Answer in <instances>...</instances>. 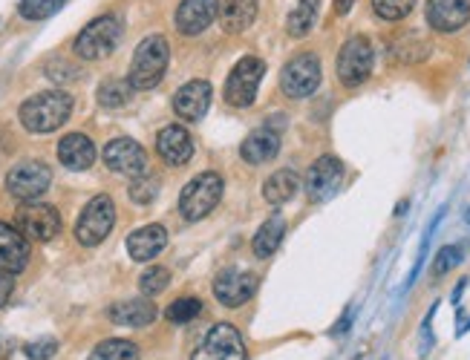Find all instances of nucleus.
<instances>
[{
    "label": "nucleus",
    "mask_w": 470,
    "mask_h": 360,
    "mask_svg": "<svg viewBox=\"0 0 470 360\" xmlns=\"http://www.w3.org/2000/svg\"><path fill=\"white\" fill-rule=\"evenodd\" d=\"M21 124L30 133H52L73 116V95L64 90H47L26 99L18 110Z\"/></svg>",
    "instance_id": "obj_1"
},
{
    "label": "nucleus",
    "mask_w": 470,
    "mask_h": 360,
    "mask_svg": "<svg viewBox=\"0 0 470 360\" xmlns=\"http://www.w3.org/2000/svg\"><path fill=\"white\" fill-rule=\"evenodd\" d=\"M168 61H171V47L162 35H150L145 38L133 52L130 61V87L133 90H154L159 81L168 73Z\"/></svg>",
    "instance_id": "obj_2"
},
{
    "label": "nucleus",
    "mask_w": 470,
    "mask_h": 360,
    "mask_svg": "<svg viewBox=\"0 0 470 360\" xmlns=\"http://www.w3.org/2000/svg\"><path fill=\"white\" fill-rule=\"evenodd\" d=\"M223 190H226L223 176L214 171L193 176L182 188V193H179V214H182L188 223H200V219L214 214V207L223 199Z\"/></svg>",
    "instance_id": "obj_3"
},
{
    "label": "nucleus",
    "mask_w": 470,
    "mask_h": 360,
    "mask_svg": "<svg viewBox=\"0 0 470 360\" xmlns=\"http://www.w3.org/2000/svg\"><path fill=\"white\" fill-rule=\"evenodd\" d=\"M121 35H124V23L116 15H102L90 21L84 30L78 32L73 49L78 58L84 61H102L116 52V47L121 44Z\"/></svg>",
    "instance_id": "obj_4"
},
{
    "label": "nucleus",
    "mask_w": 470,
    "mask_h": 360,
    "mask_svg": "<svg viewBox=\"0 0 470 360\" xmlns=\"http://www.w3.org/2000/svg\"><path fill=\"white\" fill-rule=\"evenodd\" d=\"M372 64H376V49L367 35H352L347 44L338 52V78L343 87H361L364 81L372 75Z\"/></svg>",
    "instance_id": "obj_5"
},
{
    "label": "nucleus",
    "mask_w": 470,
    "mask_h": 360,
    "mask_svg": "<svg viewBox=\"0 0 470 360\" xmlns=\"http://www.w3.org/2000/svg\"><path fill=\"white\" fill-rule=\"evenodd\" d=\"M113 225H116V205L107 193H102V197H93L84 205V211H81L75 223V240L87 248H95L110 237Z\"/></svg>",
    "instance_id": "obj_6"
},
{
    "label": "nucleus",
    "mask_w": 470,
    "mask_h": 360,
    "mask_svg": "<svg viewBox=\"0 0 470 360\" xmlns=\"http://www.w3.org/2000/svg\"><path fill=\"white\" fill-rule=\"evenodd\" d=\"M321 78H324L321 58L315 52H300L280 69V90L288 99H309L321 87Z\"/></svg>",
    "instance_id": "obj_7"
},
{
    "label": "nucleus",
    "mask_w": 470,
    "mask_h": 360,
    "mask_svg": "<svg viewBox=\"0 0 470 360\" xmlns=\"http://www.w3.org/2000/svg\"><path fill=\"white\" fill-rule=\"evenodd\" d=\"M262 75H266V64H262L260 58H254V55L240 58L237 64H234L231 75L226 81V90H223L226 101L237 110L252 107L257 99V87H260Z\"/></svg>",
    "instance_id": "obj_8"
},
{
    "label": "nucleus",
    "mask_w": 470,
    "mask_h": 360,
    "mask_svg": "<svg viewBox=\"0 0 470 360\" xmlns=\"http://www.w3.org/2000/svg\"><path fill=\"white\" fill-rule=\"evenodd\" d=\"M52 185V171L49 164L38 159L18 162L15 168L6 173V190L21 202H35L40 199Z\"/></svg>",
    "instance_id": "obj_9"
},
{
    "label": "nucleus",
    "mask_w": 470,
    "mask_h": 360,
    "mask_svg": "<svg viewBox=\"0 0 470 360\" xmlns=\"http://www.w3.org/2000/svg\"><path fill=\"white\" fill-rule=\"evenodd\" d=\"M15 228L32 242H49L61 231V214L47 202H23L15 214Z\"/></svg>",
    "instance_id": "obj_10"
},
{
    "label": "nucleus",
    "mask_w": 470,
    "mask_h": 360,
    "mask_svg": "<svg viewBox=\"0 0 470 360\" xmlns=\"http://www.w3.org/2000/svg\"><path fill=\"white\" fill-rule=\"evenodd\" d=\"M191 360H248L243 335L231 323H217L208 329Z\"/></svg>",
    "instance_id": "obj_11"
},
{
    "label": "nucleus",
    "mask_w": 470,
    "mask_h": 360,
    "mask_svg": "<svg viewBox=\"0 0 470 360\" xmlns=\"http://www.w3.org/2000/svg\"><path fill=\"white\" fill-rule=\"evenodd\" d=\"M257 294V277L243 268H223L214 280V297L219 306L226 309H240L248 300Z\"/></svg>",
    "instance_id": "obj_12"
},
{
    "label": "nucleus",
    "mask_w": 470,
    "mask_h": 360,
    "mask_svg": "<svg viewBox=\"0 0 470 360\" xmlns=\"http://www.w3.org/2000/svg\"><path fill=\"white\" fill-rule=\"evenodd\" d=\"M104 164L113 173L136 179L147 173V154L133 138H113V142L104 147Z\"/></svg>",
    "instance_id": "obj_13"
},
{
    "label": "nucleus",
    "mask_w": 470,
    "mask_h": 360,
    "mask_svg": "<svg viewBox=\"0 0 470 360\" xmlns=\"http://www.w3.org/2000/svg\"><path fill=\"white\" fill-rule=\"evenodd\" d=\"M341 179H343V164L335 156H321L306 171L303 188H306V197L312 202H324V199L335 197V193H338Z\"/></svg>",
    "instance_id": "obj_14"
},
{
    "label": "nucleus",
    "mask_w": 470,
    "mask_h": 360,
    "mask_svg": "<svg viewBox=\"0 0 470 360\" xmlns=\"http://www.w3.org/2000/svg\"><path fill=\"white\" fill-rule=\"evenodd\" d=\"M424 15L436 32H459L470 23V0H427Z\"/></svg>",
    "instance_id": "obj_15"
},
{
    "label": "nucleus",
    "mask_w": 470,
    "mask_h": 360,
    "mask_svg": "<svg viewBox=\"0 0 470 360\" xmlns=\"http://www.w3.org/2000/svg\"><path fill=\"white\" fill-rule=\"evenodd\" d=\"M208 107H211V84L202 78L188 81L185 87H179L176 99H173L176 116L185 119V121H200L205 113H208Z\"/></svg>",
    "instance_id": "obj_16"
},
{
    "label": "nucleus",
    "mask_w": 470,
    "mask_h": 360,
    "mask_svg": "<svg viewBox=\"0 0 470 360\" xmlns=\"http://www.w3.org/2000/svg\"><path fill=\"white\" fill-rule=\"evenodd\" d=\"M217 21V0H182L176 9V30L193 38Z\"/></svg>",
    "instance_id": "obj_17"
},
{
    "label": "nucleus",
    "mask_w": 470,
    "mask_h": 360,
    "mask_svg": "<svg viewBox=\"0 0 470 360\" xmlns=\"http://www.w3.org/2000/svg\"><path fill=\"white\" fill-rule=\"evenodd\" d=\"M156 150L168 164L182 168L193 156V138L182 124H168V127H162L156 136Z\"/></svg>",
    "instance_id": "obj_18"
},
{
    "label": "nucleus",
    "mask_w": 470,
    "mask_h": 360,
    "mask_svg": "<svg viewBox=\"0 0 470 360\" xmlns=\"http://www.w3.org/2000/svg\"><path fill=\"white\" fill-rule=\"evenodd\" d=\"M30 262V240L15 225L0 223V268L18 274Z\"/></svg>",
    "instance_id": "obj_19"
},
{
    "label": "nucleus",
    "mask_w": 470,
    "mask_h": 360,
    "mask_svg": "<svg viewBox=\"0 0 470 360\" xmlns=\"http://www.w3.org/2000/svg\"><path fill=\"white\" fill-rule=\"evenodd\" d=\"M280 154V136L271 127H257L245 136V142L240 145V156L248 164H266Z\"/></svg>",
    "instance_id": "obj_20"
},
{
    "label": "nucleus",
    "mask_w": 470,
    "mask_h": 360,
    "mask_svg": "<svg viewBox=\"0 0 470 360\" xmlns=\"http://www.w3.org/2000/svg\"><path fill=\"white\" fill-rule=\"evenodd\" d=\"M257 18V0H217V21L228 35H240Z\"/></svg>",
    "instance_id": "obj_21"
},
{
    "label": "nucleus",
    "mask_w": 470,
    "mask_h": 360,
    "mask_svg": "<svg viewBox=\"0 0 470 360\" xmlns=\"http://www.w3.org/2000/svg\"><path fill=\"white\" fill-rule=\"evenodd\" d=\"M164 245H168V231L154 223V225H145V228L130 233L128 237V254L136 262H150L164 251Z\"/></svg>",
    "instance_id": "obj_22"
},
{
    "label": "nucleus",
    "mask_w": 470,
    "mask_h": 360,
    "mask_svg": "<svg viewBox=\"0 0 470 360\" xmlns=\"http://www.w3.org/2000/svg\"><path fill=\"white\" fill-rule=\"evenodd\" d=\"M58 159L67 171H87L95 162V145L84 133H70L58 142Z\"/></svg>",
    "instance_id": "obj_23"
},
{
    "label": "nucleus",
    "mask_w": 470,
    "mask_h": 360,
    "mask_svg": "<svg viewBox=\"0 0 470 360\" xmlns=\"http://www.w3.org/2000/svg\"><path fill=\"white\" fill-rule=\"evenodd\" d=\"M156 306L150 300H119L110 306L107 317L113 320L116 326H130V329H142L150 326L156 320Z\"/></svg>",
    "instance_id": "obj_24"
},
{
    "label": "nucleus",
    "mask_w": 470,
    "mask_h": 360,
    "mask_svg": "<svg viewBox=\"0 0 470 360\" xmlns=\"http://www.w3.org/2000/svg\"><path fill=\"white\" fill-rule=\"evenodd\" d=\"M300 185L303 182L297 179L295 171H278L262 182V199H266L269 205H286L297 197Z\"/></svg>",
    "instance_id": "obj_25"
},
{
    "label": "nucleus",
    "mask_w": 470,
    "mask_h": 360,
    "mask_svg": "<svg viewBox=\"0 0 470 360\" xmlns=\"http://www.w3.org/2000/svg\"><path fill=\"white\" fill-rule=\"evenodd\" d=\"M283 237H286V219H283L280 214L269 216L266 223L260 225L257 237H254V242H252V251H254V257H260V259L271 257V254L280 248Z\"/></svg>",
    "instance_id": "obj_26"
},
{
    "label": "nucleus",
    "mask_w": 470,
    "mask_h": 360,
    "mask_svg": "<svg viewBox=\"0 0 470 360\" xmlns=\"http://www.w3.org/2000/svg\"><path fill=\"white\" fill-rule=\"evenodd\" d=\"M317 9H321V0H297V6L286 18V32L292 38H306L317 21Z\"/></svg>",
    "instance_id": "obj_27"
},
{
    "label": "nucleus",
    "mask_w": 470,
    "mask_h": 360,
    "mask_svg": "<svg viewBox=\"0 0 470 360\" xmlns=\"http://www.w3.org/2000/svg\"><path fill=\"white\" fill-rule=\"evenodd\" d=\"M390 52L398 64H421L427 61V55H430V44L419 35H404L390 47Z\"/></svg>",
    "instance_id": "obj_28"
},
{
    "label": "nucleus",
    "mask_w": 470,
    "mask_h": 360,
    "mask_svg": "<svg viewBox=\"0 0 470 360\" xmlns=\"http://www.w3.org/2000/svg\"><path fill=\"white\" fill-rule=\"evenodd\" d=\"M87 360H139V346H136L133 340L110 338V340H102L99 346H95Z\"/></svg>",
    "instance_id": "obj_29"
},
{
    "label": "nucleus",
    "mask_w": 470,
    "mask_h": 360,
    "mask_svg": "<svg viewBox=\"0 0 470 360\" xmlns=\"http://www.w3.org/2000/svg\"><path fill=\"white\" fill-rule=\"evenodd\" d=\"M130 81L124 78H107L104 84L99 87V104L107 107V110H116V107H124L130 101Z\"/></svg>",
    "instance_id": "obj_30"
},
{
    "label": "nucleus",
    "mask_w": 470,
    "mask_h": 360,
    "mask_svg": "<svg viewBox=\"0 0 470 360\" xmlns=\"http://www.w3.org/2000/svg\"><path fill=\"white\" fill-rule=\"evenodd\" d=\"M412 6H416V0H372V12L381 18V21H404Z\"/></svg>",
    "instance_id": "obj_31"
},
{
    "label": "nucleus",
    "mask_w": 470,
    "mask_h": 360,
    "mask_svg": "<svg viewBox=\"0 0 470 360\" xmlns=\"http://www.w3.org/2000/svg\"><path fill=\"white\" fill-rule=\"evenodd\" d=\"M200 312H202V300H197V297H179L176 303H171V306H168L164 317H168L171 323L182 326V323H191L193 317H200Z\"/></svg>",
    "instance_id": "obj_32"
},
{
    "label": "nucleus",
    "mask_w": 470,
    "mask_h": 360,
    "mask_svg": "<svg viewBox=\"0 0 470 360\" xmlns=\"http://www.w3.org/2000/svg\"><path fill=\"white\" fill-rule=\"evenodd\" d=\"M67 0H21V15L26 21H47L52 18L55 12H61V6Z\"/></svg>",
    "instance_id": "obj_33"
},
{
    "label": "nucleus",
    "mask_w": 470,
    "mask_h": 360,
    "mask_svg": "<svg viewBox=\"0 0 470 360\" xmlns=\"http://www.w3.org/2000/svg\"><path fill=\"white\" fill-rule=\"evenodd\" d=\"M168 285H171V271L162 268V266L147 268V271L139 277V288H142L145 297H156V294H162Z\"/></svg>",
    "instance_id": "obj_34"
},
{
    "label": "nucleus",
    "mask_w": 470,
    "mask_h": 360,
    "mask_svg": "<svg viewBox=\"0 0 470 360\" xmlns=\"http://www.w3.org/2000/svg\"><path fill=\"white\" fill-rule=\"evenodd\" d=\"M462 259H465V251L459 245H445V248H439V254L433 259V277H445L450 274L456 266H462Z\"/></svg>",
    "instance_id": "obj_35"
},
{
    "label": "nucleus",
    "mask_w": 470,
    "mask_h": 360,
    "mask_svg": "<svg viewBox=\"0 0 470 360\" xmlns=\"http://www.w3.org/2000/svg\"><path fill=\"white\" fill-rule=\"evenodd\" d=\"M128 193H130V199L136 205H150V202L156 199V193H159V182H156L154 176H147V173L145 176H136Z\"/></svg>",
    "instance_id": "obj_36"
},
{
    "label": "nucleus",
    "mask_w": 470,
    "mask_h": 360,
    "mask_svg": "<svg viewBox=\"0 0 470 360\" xmlns=\"http://www.w3.org/2000/svg\"><path fill=\"white\" fill-rule=\"evenodd\" d=\"M23 355L30 360H49L58 355V340L55 338H40V340H32L23 346Z\"/></svg>",
    "instance_id": "obj_37"
},
{
    "label": "nucleus",
    "mask_w": 470,
    "mask_h": 360,
    "mask_svg": "<svg viewBox=\"0 0 470 360\" xmlns=\"http://www.w3.org/2000/svg\"><path fill=\"white\" fill-rule=\"evenodd\" d=\"M12 292H15V274L0 268V309H4L6 303H9Z\"/></svg>",
    "instance_id": "obj_38"
},
{
    "label": "nucleus",
    "mask_w": 470,
    "mask_h": 360,
    "mask_svg": "<svg viewBox=\"0 0 470 360\" xmlns=\"http://www.w3.org/2000/svg\"><path fill=\"white\" fill-rule=\"evenodd\" d=\"M433 314H436V306L427 312V317H424V323H421V349H419V355L424 357L427 352L433 349V335H430V323H433Z\"/></svg>",
    "instance_id": "obj_39"
},
{
    "label": "nucleus",
    "mask_w": 470,
    "mask_h": 360,
    "mask_svg": "<svg viewBox=\"0 0 470 360\" xmlns=\"http://www.w3.org/2000/svg\"><path fill=\"white\" fill-rule=\"evenodd\" d=\"M470 329V312H459V320H456V335H465V331Z\"/></svg>",
    "instance_id": "obj_40"
},
{
    "label": "nucleus",
    "mask_w": 470,
    "mask_h": 360,
    "mask_svg": "<svg viewBox=\"0 0 470 360\" xmlns=\"http://www.w3.org/2000/svg\"><path fill=\"white\" fill-rule=\"evenodd\" d=\"M12 352H15V343H12L9 338H0V360H6Z\"/></svg>",
    "instance_id": "obj_41"
},
{
    "label": "nucleus",
    "mask_w": 470,
    "mask_h": 360,
    "mask_svg": "<svg viewBox=\"0 0 470 360\" xmlns=\"http://www.w3.org/2000/svg\"><path fill=\"white\" fill-rule=\"evenodd\" d=\"M352 6H355V0H335V15H347Z\"/></svg>",
    "instance_id": "obj_42"
},
{
    "label": "nucleus",
    "mask_w": 470,
    "mask_h": 360,
    "mask_svg": "<svg viewBox=\"0 0 470 360\" xmlns=\"http://www.w3.org/2000/svg\"><path fill=\"white\" fill-rule=\"evenodd\" d=\"M350 320H352V312H347L341 317V326H335V331H332V335H343V331L350 329Z\"/></svg>",
    "instance_id": "obj_43"
},
{
    "label": "nucleus",
    "mask_w": 470,
    "mask_h": 360,
    "mask_svg": "<svg viewBox=\"0 0 470 360\" xmlns=\"http://www.w3.org/2000/svg\"><path fill=\"white\" fill-rule=\"evenodd\" d=\"M465 288H467V280H462L459 285L453 288V306H459L462 303V294H465Z\"/></svg>",
    "instance_id": "obj_44"
},
{
    "label": "nucleus",
    "mask_w": 470,
    "mask_h": 360,
    "mask_svg": "<svg viewBox=\"0 0 470 360\" xmlns=\"http://www.w3.org/2000/svg\"><path fill=\"white\" fill-rule=\"evenodd\" d=\"M465 223L470 225V207H467V211H465Z\"/></svg>",
    "instance_id": "obj_45"
}]
</instances>
